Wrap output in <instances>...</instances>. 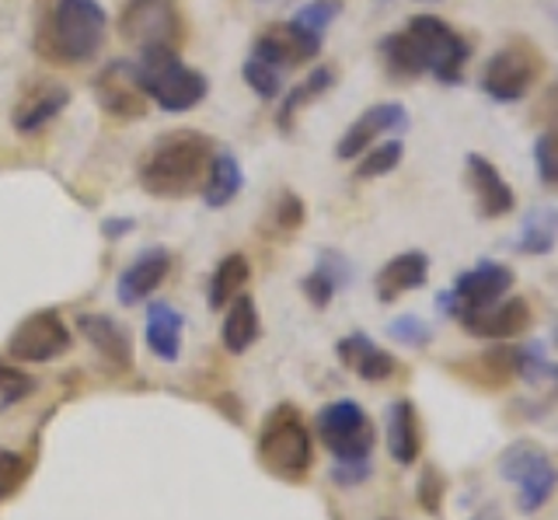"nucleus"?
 <instances>
[{"label":"nucleus","mask_w":558,"mask_h":520,"mask_svg":"<svg viewBox=\"0 0 558 520\" xmlns=\"http://www.w3.org/2000/svg\"><path fill=\"white\" fill-rule=\"evenodd\" d=\"M444 493H447V482L444 475L436 472V464H426L423 472H418V485H415V499L418 507H423L426 513H440V503H444Z\"/></svg>","instance_id":"nucleus-39"},{"label":"nucleus","mask_w":558,"mask_h":520,"mask_svg":"<svg viewBox=\"0 0 558 520\" xmlns=\"http://www.w3.org/2000/svg\"><path fill=\"white\" fill-rule=\"evenodd\" d=\"M244 84L258 95V98H266V101H272V98H279V92H283V77H279V71L276 66H269V63H262V60H248L244 63Z\"/></svg>","instance_id":"nucleus-35"},{"label":"nucleus","mask_w":558,"mask_h":520,"mask_svg":"<svg viewBox=\"0 0 558 520\" xmlns=\"http://www.w3.org/2000/svg\"><path fill=\"white\" fill-rule=\"evenodd\" d=\"M401 154H405V144H401V141H384L380 147H374L371 154H363V158H360L356 179H380V176H391V171L401 165Z\"/></svg>","instance_id":"nucleus-32"},{"label":"nucleus","mask_w":558,"mask_h":520,"mask_svg":"<svg viewBox=\"0 0 558 520\" xmlns=\"http://www.w3.org/2000/svg\"><path fill=\"white\" fill-rule=\"evenodd\" d=\"M95 98L98 106L116 119H144L147 116V95L140 92L133 63L116 60L95 77Z\"/></svg>","instance_id":"nucleus-14"},{"label":"nucleus","mask_w":558,"mask_h":520,"mask_svg":"<svg viewBox=\"0 0 558 520\" xmlns=\"http://www.w3.org/2000/svg\"><path fill=\"white\" fill-rule=\"evenodd\" d=\"M342 14V0H311V4H304L301 11L293 14V25H301L304 32H311V36L325 39L328 25L336 22Z\"/></svg>","instance_id":"nucleus-33"},{"label":"nucleus","mask_w":558,"mask_h":520,"mask_svg":"<svg viewBox=\"0 0 558 520\" xmlns=\"http://www.w3.org/2000/svg\"><path fill=\"white\" fill-rule=\"evenodd\" d=\"M105 11L98 0H52L35 49L57 63H92L105 46Z\"/></svg>","instance_id":"nucleus-2"},{"label":"nucleus","mask_w":558,"mask_h":520,"mask_svg":"<svg viewBox=\"0 0 558 520\" xmlns=\"http://www.w3.org/2000/svg\"><path fill=\"white\" fill-rule=\"evenodd\" d=\"M458 322L464 325L468 336H478V339H517L531 328L534 315H531V304L523 298H506L496 304H482V307H468L458 315Z\"/></svg>","instance_id":"nucleus-12"},{"label":"nucleus","mask_w":558,"mask_h":520,"mask_svg":"<svg viewBox=\"0 0 558 520\" xmlns=\"http://www.w3.org/2000/svg\"><path fill=\"white\" fill-rule=\"evenodd\" d=\"M248 276H252V266H248V258H244L241 252L223 255L220 266L214 269V276H209V293H206L209 307L220 311V307L231 304L234 298H241L244 283H248Z\"/></svg>","instance_id":"nucleus-27"},{"label":"nucleus","mask_w":558,"mask_h":520,"mask_svg":"<svg viewBox=\"0 0 558 520\" xmlns=\"http://www.w3.org/2000/svg\"><path fill=\"white\" fill-rule=\"evenodd\" d=\"M133 74L140 92L150 101H157V109L165 112H189L196 109L206 98V77L179 60V53H140L133 60Z\"/></svg>","instance_id":"nucleus-4"},{"label":"nucleus","mask_w":558,"mask_h":520,"mask_svg":"<svg viewBox=\"0 0 558 520\" xmlns=\"http://www.w3.org/2000/svg\"><path fill=\"white\" fill-rule=\"evenodd\" d=\"M429 280V255L426 252H401L377 273V301L395 304L401 293L426 287Z\"/></svg>","instance_id":"nucleus-18"},{"label":"nucleus","mask_w":558,"mask_h":520,"mask_svg":"<svg viewBox=\"0 0 558 520\" xmlns=\"http://www.w3.org/2000/svg\"><path fill=\"white\" fill-rule=\"evenodd\" d=\"M534 165H537V179L545 189L558 193V133H541L534 144Z\"/></svg>","instance_id":"nucleus-34"},{"label":"nucleus","mask_w":558,"mask_h":520,"mask_svg":"<svg viewBox=\"0 0 558 520\" xmlns=\"http://www.w3.org/2000/svg\"><path fill=\"white\" fill-rule=\"evenodd\" d=\"M405 32L415 39V46L423 49L426 74H433L440 84H461L464 66L471 60V43L453 32L444 19L436 14H415L409 19Z\"/></svg>","instance_id":"nucleus-7"},{"label":"nucleus","mask_w":558,"mask_h":520,"mask_svg":"<svg viewBox=\"0 0 558 520\" xmlns=\"http://www.w3.org/2000/svg\"><path fill=\"white\" fill-rule=\"evenodd\" d=\"M388 336L401 346H412V350H426L433 342V328L418 315H401L388 325Z\"/></svg>","instance_id":"nucleus-38"},{"label":"nucleus","mask_w":558,"mask_h":520,"mask_svg":"<svg viewBox=\"0 0 558 520\" xmlns=\"http://www.w3.org/2000/svg\"><path fill=\"white\" fill-rule=\"evenodd\" d=\"M209 158H214V141L199 130H171L147 147L140 158L136 179L144 193L157 199H182L206 179Z\"/></svg>","instance_id":"nucleus-1"},{"label":"nucleus","mask_w":558,"mask_h":520,"mask_svg":"<svg viewBox=\"0 0 558 520\" xmlns=\"http://www.w3.org/2000/svg\"><path fill=\"white\" fill-rule=\"evenodd\" d=\"M168 273H171V255L165 249H144L119 276V287H116L119 304L133 307L140 301H147L150 293L168 280Z\"/></svg>","instance_id":"nucleus-17"},{"label":"nucleus","mask_w":558,"mask_h":520,"mask_svg":"<svg viewBox=\"0 0 558 520\" xmlns=\"http://www.w3.org/2000/svg\"><path fill=\"white\" fill-rule=\"evenodd\" d=\"M545 119L551 123V133H558V84L545 95Z\"/></svg>","instance_id":"nucleus-45"},{"label":"nucleus","mask_w":558,"mask_h":520,"mask_svg":"<svg viewBox=\"0 0 558 520\" xmlns=\"http://www.w3.org/2000/svg\"><path fill=\"white\" fill-rule=\"evenodd\" d=\"M380 4H388V0H380Z\"/></svg>","instance_id":"nucleus-49"},{"label":"nucleus","mask_w":558,"mask_h":520,"mask_svg":"<svg viewBox=\"0 0 558 520\" xmlns=\"http://www.w3.org/2000/svg\"><path fill=\"white\" fill-rule=\"evenodd\" d=\"M304 220H307V206L304 199L296 196V193H279L276 206H272V223H276V231L279 234H293V231H301L304 228Z\"/></svg>","instance_id":"nucleus-36"},{"label":"nucleus","mask_w":558,"mask_h":520,"mask_svg":"<svg viewBox=\"0 0 558 520\" xmlns=\"http://www.w3.org/2000/svg\"><path fill=\"white\" fill-rule=\"evenodd\" d=\"M551 342H555V346H558V328H555V336H551Z\"/></svg>","instance_id":"nucleus-47"},{"label":"nucleus","mask_w":558,"mask_h":520,"mask_svg":"<svg viewBox=\"0 0 558 520\" xmlns=\"http://www.w3.org/2000/svg\"><path fill=\"white\" fill-rule=\"evenodd\" d=\"M182 325L185 318L165 301H154L147 307V346L154 356H161L165 363H174L182 353Z\"/></svg>","instance_id":"nucleus-22"},{"label":"nucleus","mask_w":558,"mask_h":520,"mask_svg":"<svg viewBox=\"0 0 558 520\" xmlns=\"http://www.w3.org/2000/svg\"><path fill=\"white\" fill-rule=\"evenodd\" d=\"M262 4H266V0H262Z\"/></svg>","instance_id":"nucleus-51"},{"label":"nucleus","mask_w":558,"mask_h":520,"mask_svg":"<svg viewBox=\"0 0 558 520\" xmlns=\"http://www.w3.org/2000/svg\"><path fill=\"white\" fill-rule=\"evenodd\" d=\"M244 185V176H241V165L231 150H214V158H209V168H206V179H203V199L206 206H220L234 203V196L241 193Z\"/></svg>","instance_id":"nucleus-24"},{"label":"nucleus","mask_w":558,"mask_h":520,"mask_svg":"<svg viewBox=\"0 0 558 520\" xmlns=\"http://www.w3.org/2000/svg\"><path fill=\"white\" fill-rule=\"evenodd\" d=\"M555 22H558V11H555Z\"/></svg>","instance_id":"nucleus-48"},{"label":"nucleus","mask_w":558,"mask_h":520,"mask_svg":"<svg viewBox=\"0 0 558 520\" xmlns=\"http://www.w3.org/2000/svg\"><path fill=\"white\" fill-rule=\"evenodd\" d=\"M331 88H336V71H331V66H314V71L283 98V106H279V112H276V126L283 133H290L293 119L301 116V109L311 106V101H318L322 95H328Z\"/></svg>","instance_id":"nucleus-25"},{"label":"nucleus","mask_w":558,"mask_h":520,"mask_svg":"<svg viewBox=\"0 0 558 520\" xmlns=\"http://www.w3.org/2000/svg\"><path fill=\"white\" fill-rule=\"evenodd\" d=\"M301 290H304V298L314 304V307H328L331 304V298H336V283L328 280V276L322 273V269H311L304 280H301Z\"/></svg>","instance_id":"nucleus-41"},{"label":"nucleus","mask_w":558,"mask_h":520,"mask_svg":"<svg viewBox=\"0 0 558 520\" xmlns=\"http://www.w3.org/2000/svg\"><path fill=\"white\" fill-rule=\"evenodd\" d=\"M77 328H81V336L92 342L116 371H126L133 363V339L112 315H81Z\"/></svg>","instance_id":"nucleus-20"},{"label":"nucleus","mask_w":558,"mask_h":520,"mask_svg":"<svg viewBox=\"0 0 558 520\" xmlns=\"http://www.w3.org/2000/svg\"><path fill=\"white\" fill-rule=\"evenodd\" d=\"M388 450L401 468H412L423 455V430H418V412L409 398H398L388 409Z\"/></svg>","instance_id":"nucleus-21"},{"label":"nucleus","mask_w":558,"mask_h":520,"mask_svg":"<svg viewBox=\"0 0 558 520\" xmlns=\"http://www.w3.org/2000/svg\"><path fill=\"white\" fill-rule=\"evenodd\" d=\"M426 4H433V0H426Z\"/></svg>","instance_id":"nucleus-50"},{"label":"nucleus","mask_w":558,"mask_h":520,"mask_svg":"<svg viewBox=\"0 0 558 520\" xmlns=\"http://www.w3.org/2000/svg\"><path fill=\"white\" fill-rule=\"evenodd\" d=\"M314 269H322V273H325L328 280L336 283L339 290H342V287H349V283H353V266L345 263V255L331 252V249L318 255V266H314Z\"/></svg>","instance_id":"nucleus-42"},{"label":"nucleus","mask_w":558,"mask_h":520,"mask_svg":"<svg viewBox=\"0 0 558 520\" xmlns=\"http://www.w3.org/2000/svg\"><path fill=\"white\" fill-rule=\"evenodd\" d=\"M258 461L283 482H304L314 464L311 433L293 406H276L258 433Z\"/></svg>","instance_id":"nucleus-3"},{"label":"nucleus","mask_w":558,"mask_h":520,"mask_svg":"<svg viewBox=\"0 0 558 520\" xmlns=\"http://www.w3.org/2000/svg\"><path fill=\"white\" fill-rule=\"evenodd\" d=\"M545 458H548V450L541 447V444H534V440H517V444H510L499 455V475L506 482H520L523 475L531 472V468H537Z\"/></svg>","instance_id":"nucleus-31"},{"label":"nucleus","mask_w":558,"mask_h":520,"mask_svg":"<svg viewBox=\"0 0 558 520\" xmlns=\"http://www.w3.org/2000/svg\"><path fill=\"white\" fill-rule=\"evenodd\" d=\"M464 168H468L471 193H475V203H478V214L485 220H499V217H506L513 210V206H517L513 189L499 176V168L488 161L485 154H468Z\"/></svg>","instance_id":"nucleus-15"},{"label":"nucleus","mask_w":558,"mask_h":520,"mask_svg":"<svg viewBox=\"0 0 558 520\" xmlns=\"http://www.w3.org/2000/svg\"><path fill=\"white\" fill-rule=\"evenodd\" d=\"M101 231H105V238H122V234L133 231V220L130 217H112V220L101 223Z\"/></svg>","instance_id":"nucleus-44"},{"label":"nucleus","mask_w":558,"mask_h":520,"mask_svg":"<svg viewBox=\"0 0 558 520\" xmlns=\"http://www.w3.org/2000/svg\"><path fill=\"white\" fill-rule=\"evenodd\" d=\"M471 520H502V513H499V507H493V503H485V507L471 517Z\"/></svg>","instance_id":"nucleus-46"},{"label":"nucleus","mask_w":558,"mask_h":520,"mask_svg":"<svg viewBox=\"0 0 558 520\" xmlns=\"http://www.w3.org/2000/svg\"><path fill=\"white\" fill-rule=\"evenodd\" d=\"M25 475H28V461L22 455H14V450H0V499L22 489Z\"/></svg>","instance_id":"nucleus-40"},{"label":"nucleus","mask_w":558,"mask_h":520,"mask_svg":"<svg viewBox=\"0 0 558 520\" xmlns=\"http://www.w3.org/2000/svg\"><path fill=\"white\" fill-rule=\"evenodd\" d=\"M119 36L140 53H179L185 39L179 0H126L119 11Z\"/></svg>","instance_id":"nucleus-5"},{"label":"nucleus","mask_w":558,"mask_h":520,"mask_svg":"<svg viewBox=\"0 0 558 520\" xmlns=\"http://www.w3.org/2000/svg\"><path fill=\"white\" fill-rule=\"evenodd\" d=\"M541 74H545V57H541V49L534 43L513 39L502 49H496L493 60L485 63L478 84L493 101L510 106V101H520L534 88Z\"/></svg>","instance_id":"nucleus-6"},{"label":"nucleus","mask_w":558,"mask_h":520,"mask_svg":"<svg viewBox=\"0 0 558 520\" xmlns=\"http://www.w3.org/2000/svg\"><path fill=\"white\" fill-rule=\"evenodd\" d=\"M318 437L336 455V461H363L377 444V430L363 406L339 398L318 412Z\"/></svg>","instance_id":"nucleus-8"},{"label":"nucleus","mask_w":558,"mask_h":520,"mask_svg":"<svg viewBox=\"0 0 558 520\" xmlns=\"http://www.w3.org/2000/svg\"><path fill=\"white\" fill-rule=\"evenodd\" d=\"M513 287V269L506 263H493V258H485L475 269H464L458 280H453L450 290L436 293V307L444 311V315L458 318L461 311L468 307H482V304H496L502 301L506 293Z\"/></svg>","instance_id":"nucleus-9"},{"label":"nucleus","mask_w":558,"mask_h":520,"mask_svg":"<svg viewBox=\"0 0 558 520\" xmlns=\"http://www.w3.org/2000/svg\"><path fill=\"white\" fill-rule=\"evenodd\" d=\"M366 479H371V458L363 461H336V468H331V482L336 485H363Z\"/></svg>","instance_id":"nucleus-43"},{"label":"nucleus","mask_w":558,"mask_h":520,"mask_svg":"<svg viewBox=\"0 0 558 520\" xmlns=\"http://www.w3.org/2000/svg\"><path fill=\"white\" fill-rule=\"evenodd\" d=\"M227 307H231V311H227V318H223L220 339H223L227 353L241 356V353H248L252 346L258 342V332H262L258 307H255V301L248 298V293H241V298H234Z\"/></svg>","instance_id":"nucleus-23"},{"label":"nucleus","mask_w":558,"mask_h":520,"mask_svg":"<svg viewBox=\"0 0 558 520\" xmlns=\"http://www.w3.org/2000/svg\"><path fill=\"white\" fill-rule=\"evenodd\" d=\"M35 388V377L25 374L22 367H14V363H4L0 360V402L4 406H14V402H22V398H28Z\"/></svg>","instance_id":"nucleus-37"},{"label":"nucleus","mask_w":558,"mask_h":520,"mask_svg":"<svg viewBox=\"0 0 558 520\" xmlns=\"http://www.w3.org/2000/svg\"><path fill=\"white\" fill-rule=\"evenodd\" d=\"M336 353H339V360L345 363L349 371H353L356 377H363V380H371V385H377V380H388L395 374V367H398V360L388 350H380V346L371 336H363V332L345 336L336 346Z\"/></svg>","instance_id":"nucleus-19"},{"label":"nucleus","mask_w":558,"mask_h":520,"mask_svg":"<svg viewBox=\"0 0 558 520\" xmlns=\"http://www.w3.org/2000/svg\"><path fill=\"white\" fill-rule=\"evenodd\" d=\"M513 485H517V510L520 513H537L558 489V468H555L551 458H545Z\"/></svg>","instance_id":"nucleus-29"},{"label":"nucleus","mask_w":558,"mask_h":520,"mask_svg":"<svg viewBox=\"0 0 558 520\" xmlns=\"http://www.w3.org/2000/svg\"><path fill=\"white\" fill-rule=\"evenodd\" d=\"M471 363H475L471 380H478L482 388H502L517 377V346H496V350H485Z\"/></svg>","instance_id":"nucleus-30"},{"label":"nucleus","mask_w":558,"mask_h":520,"mask_svg":"<svg viewBox=\"0 0 558 520\" xmlns=\"http://www.w3.org/2000/svg\"><path fill=\"white\" fill-rule=\"evenodd\" d=\"M558 241V206H534L517 234L520 255H548Z\"/></svg>","instance_id":"nucleus-26"},{"label":"nucleus","mask_w":558,"mask_h":520,"mask_svg":"<svg viewBox=\"0 0 558 520\" xmlns=\"http://www.w3.org/2000/svg\"><path fill=\"white\" fill-rule=\"evenodd\" d=\"M318 36H311L301 25L293 22H272L269 28H262V36L252 46V57L276 66V71H287V66H301L311 63L314 57L322 53Z\"/></svg>","instance_id":"nucleus-11"},{"label":"nucleus","mask_w":558,"mask_h":520,"mask_svg":"<svg viewBox=\"0 0 558 520\" xmlns=\"http://www.w3.org/2000/svg\"><path fill=\"white\" fill-rule=\"evenodd\" d=\"M409 126V112L401 101H380V106H371L366 109L353 126H349L342 136H339V144H336V158L342 161H353L360 158V154L371 147L374 141H380V136H388V133H401Z\"/></svg>","instance_id":"nucleus-13"},{"label":"nucleus","mask_w":558,"mask_h":520,"mask_svg":"<svg viewBox=\"0 0 558 520\" xmlns=\"http://www.w3.org/2000/svg\"><path fill=\"white\" fill-rule=\"evenodd\" d=\"M380 60L388 66V74L398 81H412L426 74V60L423 49L415 46V39L409 32H391V36L380 39Z\"/></svg>","instance_id":"nucleus-28"},{"label":"nucleus","mask_w":558,"mask_h":520,"mask_svg":"<svg viewBox=\"0 0 558 520\" xmlns=\"http://www.w3.org/2000/svg\"><path fill=\"white\" fill-rule=\"evenodd\" d=\"M70 101V92L57 81H32L28 88L17 98V106L11 112V123L17 133H39L46 123H52Z\"/></svg>","instance_id":"nucleus-16"},{"label":"nucleus","mask_w":558,"mask_h":520,"mask_svg":"<svg viewBox=\"0 0 558 520\" xmlns=\"http://www.w3.org/2000/svg\"><path fill=\"white\" fill-rule=\"evenodd\" d=\"M70 342H74V336H70L60 311H35L11 332L8 350L17 363H46L63 356Z\"/></svg>","instance_id":"nucleus-10"}]
</instances>
